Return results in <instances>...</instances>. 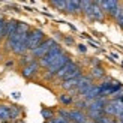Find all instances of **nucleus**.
I'll return each mask as SVG.
<instances>
[{
	"mask_svg": "<svg viewBox=\"0 0 123 123\" xmlns=\"http://www.w3.org/2000/svg\"><path fill=\"white\" fill-rule=\"evenodd\" d=\"M30 26L27 23H20L18 21V27L14 32V35L9 39H6L5 48L8 51H11L15 56H24L27 54V36L30 33Z\"/></svg>",
	"mask_w": 123,
	"mask_h": 123,
	"instance_id": "f257e3e1",
	"label": "nucleus"
},
{
	"mask_svg": "<svg viewBox=\"0 0 123 123\" xmlns=\"http://www.w3.org/2000/svg\"><path fill=\"white\" fill-rule=\"evenodd\" d=\"M80 75H83V71H81V68H80V65L71 60L69 63H66V65L56 74V75H54V78H56V80H60V81H68V80L75 78V77H80Z\"/></svg>",
	"mask_w": 123,
	"mask_h": 123,
	"instance_id": "f03ea898",
	"label": "nucleus"
},
{
	"mask_svg": "<svg viewBox=\"0 0 123 123\" xmlns=\"http://www.w3.org/2000/svg\"><path fill=\"white\" fill-rule=\"evenodd\" d=\"M69 62H71V56H69V54H68V53H62L60 54V56L56 59V60H54L53 62V63L50 65V66H48L47 68V74H45V78L47 80H51V78H54V75H56V74L62 69V68H63L66 63H69Z\"/></svg>",
	"mask_w": 123,
	"mask_h": 123,
	"instance_id": "7ed1b4c3",
	"label": "nucleus"
},
{
	"mask_svg": "<svg viewBox=\"0 0 123 123\" xmlns=\"http://www.w3.org/2000/svg\"><path fill=\"white\" fill-rule=\"evenodd\" d=\"M45 39H47L45 38V33L42 32L41 29H32V30H30V33H29V36H27V51L32 53Z\"/></svg>",
	"mask_w": 123,
	"mask_h": 123,
	"instance_id": "20e7f679",
	"label": "nucleus"
},
{
	"mask_svg": "<svg viewBox=\"0 0 123 123\" xmlns=\"http://www.w3.org/2000/svg\"><path fill=\"white\" fill-rule=\"evenodd\" d=\"M123 114V104L120 101H116V99H110L107 101L105 107H104V116L107 117H120Z\"/></svg>",
	"mask_w": 123,
	"mask_h": 123,
	"instance_id": "39448f33",
	"label": "nucleus"
},
{
	"mask_svg": "<svg viewBox=\"0 0 123 123\" xmlns=\"http://www.w3.org/2000/svg\"><path fill=\"white\" fill-rule=\"evenodd\" d=\"M62 53H63V50H62V47H60V45L57 44L56 47H53L51 50L48 51V53H47V54H45V56L42 57L41 60H38L39 66H41V68H45V69H47V68L50 66V65L53 63V62H54V60H56V59H57V57L60 56Z\"/></svg>",
	"mask_w": 123,
	"mask_h": 123,
	"instance_id": "423d86ee",
	"label": "nucleus"
},
{
	"mask_svg": "<svg viewBox=\"0 0 123 123\" xmlns=\"http://www.w3.org/2000/svg\"><path fill=\"white\" fill-rule=\"evenodd\" d=\"M56 45H57V42L54 41V39H51V38H47V39H45L44 42H42V44H41L38 48H36V50H33V51L30 53V54H32V56L35 57V60H41V59L44 57V56H45V54H47L48 51L51 50L53 47H56Z\"/></svg>",
	"mask_w": 123,
	"mask_h": 123,
	"instance_id": "0eeeda50",
	"label": "nucleus"
},
{
	"mask_svg": "<svg viewBox=\"0 0 123 123\" xmlns=\"http://www.w3.org/2000/svg\"><path fill=\"white\" fill-rule=\"evenodd\" d=\"M101 6V9L104 11V14L108 15L110 18H116V15H117V12H119V8L122 6L120 2H116V0H104V2H98Z\"/></svg>",
	"mask_w": 123,
	"mask_h": 123,
	"instance_id": "6e6552de",
	"label": "nucleus"
},
{
	"mask_svg": "<svg viewBox=\"0 0 123 123\" xmlns=\"http://www.w3.org/2000/svg\"><path fill=\"white\" fill-rule=\"evenodd\" d=\"M83 98V99L86 101V102H92V101H95V99H98V98H101V92H99V86L98 84H93V86H90V87L86 90V92H83L81 95H80Z\"/></svg>",
	"mask_w": 123,
	"mask_h": 123,
	"instance_id": "1a4fd4ad",
	"label": "nucleus"
},
{
	"mask_svg": "<svg viewBox=\"0 0 123 123\" xmlns=\"http://www.w3.org/2000/svg\"><path fill=\"white\" fill-rule=\"evenodd\" d=\"M39 69H41V66H39V63H38V60H35L33 63L23 66V69H21V75H23L24 78H35L36 75H38Z\"/></svg>",
	"mask_w": 123,
	"mask_h": 123,
	"instance_id": "9d476101",
	"label": "nucleus"
},
{
	"mask_svg": "<svg viewBox=\"0 0 123 123\" xmlns=\"http://www.w3.org/2000/svg\"><path fill=\"white\" fill-rule=\"evenodd\" d=\"M69 122L71 123H89V117L84 111L80 110H71L69 111Z\"/></svg>",
	"mask_w": 123,
	"mask_h": 123,
	"instance_id": "9b49d317",
	"label": "nucleus"
},
{
	"mask_svg": "<svg viewBox=\"0 0 123 123\" xmlns=\"http://www.w3.org/2000/svg\"><path fill=\"white\" fill-rule=\"evenodd\" d=\"M65 12L66 14H71V15L81 14V2H77V0H68Z\"/></svg>",
	"mask_w": 123,
	"mask_h": 123,
	"instance_id": "f8f14e48",
	"label": "nucleus"
},
{
	"mask_svg": "<svg viewBox=\"0 0 123 123\" xmlns=\"http://www.w3.org/2000/svg\"><path fill=\"white\" fill-rule=\"evenodd\" d=\"M107 104V98H98V99L89 102L87 111H102L104 113V107Z\"/></svg>",
	"mask_w": 123,
	"mask_h": 123,
	"instance_id": "ddd939ff",
	"label": "nucleus"
},
{
	"mask_svg": "<svg viewBox=\"0 0 123 123\" xmlns=\"http://www.w3.org/2000/svg\"><path fill=\"white\" fill-rule=\"evenodd\" d=\"M18 27V21L17 20H9L6 21L5 24V30H3V39H9L12 35H14V32L17 30Z\"/></svg>",
	"mask_w": 123,
	"mask_h": 123,
	"instance_id": "4468645a",
	"label": "nucleus"
},
{
	"mask_svg": "<svg viewBox=\"0 0 123 123\" xmlns=\"http://www.w3.org/2000/svg\"><path fill=\"white\" fill-rule=\"evenodd\" d=\"M0 123H11V105L0 104Z\"/></svg>",
	"mask_w": 123,
	"mask_h": 123,
	"instance_id": "2eb2a0df",
	"label": "nucleus"
},
{
	"mask_svg": "<svg viewBox=\"0 0 123 123\" xmlns=\"http://www.w3.org/2000/svg\"><path fill=\"white\" fill-rule=\"evenodd\" d=\"M90 77L95 80H102L104 77H105V69H104L102 66H95L90 69Z\"/></svg>",
	"mask_w": 123,
	"mask_h": 123,
	"instance_id": "dca6fc26",
	"label": "nucleus"
},
{
	"mask_svg": "<svg viewBox=\"0 0 123 123\" xmlns=\"http://www.w3.org/2000/svg\"><path fill=\"white\" fill-rule=\"evenodd\" d=\"M21 116H23V110H21V107L11 105V122L17 123L18 120L21 119Z\"/></svg>",
	"mask_w": 123,
	"mask_h": 123,
	"instance_id": "f3484780",
	"label": "nucleus"
},
{
	"mask_svg": "<svg viewBox=\"0 0 123 123\" xmlns=\"http://www.w3.org/2000/svg\"><path fill=\"white\" fill-rule=\"evenodd\" d=\"M59 102L62 104V105L68 107V105H71V104L74 102V98H72V95H68V93H62V95H59Z\"/></svg>",
	"mask_w": 123,
	"mask_h": 123,
	"instance_id": "a211bd4d",
	"label": "nucleus"
},
{
	"mask_svg": "<svg viewBox=\"0 0 123 123\" xmlns=\"http://www.w3.org/2000/svg\"><path fill=\"white\" fill-rule=\"evenodd\" d=\"M41 114H42V119H45L47 122H51L56 116H54V111L50 108H42L41 110Z\"/></svg>",
	"mask_w": 123,
	"mask_h": 123,
	"instance_id": "6ab92c4d",
	"label": "nucleus"
},
{
	"mask_svg": "<svg viewBox=\"0 0 123 123\" xmlns=\"http://www.w3.org/2000/svg\"><path fill=\"white\" fill-rule=\"evenodd\" d=\"M50 5L53 6V8H56L57 11L65 12V8H66V0H56V2H50Z\"/></svg>",
	"mask_w": 123,
	"mask_h": 123,
	"instance_id": "aec40b11",
	"label": "nucleus"
},
{
	"mask_svg": "<svg viewBox=\"0 0 123 123\" xmlns=\"http://www.w3.org/2000/svg\"><path fill=\"white\" fill-rule=\"evenodd\" d=\"M33 62H35V57L32 56V54H24V56H21V59H20V63L23 66L30 65V63H33Z\"/></svg>",
	"mask_w": 123,
	"mask_h": 123,
	"instance_id": "412c9836",
	"label": "nucleus"
},
{
	"mask_svg": "<svg viewBox=\"0 0 123 123\" xmlns=\"http://www.w3.org/2000/svg\"><path fill=\"white\" fill-rule=\"evenodd\" d=\"M116 23H117V26L120 27V29H123V3H122V6L119 8V12H117V15H116Z\"/></svg>",
	"mask_w": 123,
	"mask_h": 123,
	"instance_id": "4be33fe9",
	"label": "nucleus"
},
{
	"mask_svg": "<svg viewBox=\"0 0 123 123\" xmlns=\"http://www.w3.org/2000/svg\"><path fill=\"white\" fill-rule=\"evenodd\" d=\"M5 24H6V20H5V17L0 14V42L5 41L3 39V30H5Z\"/></svg>",
	"mask_w": 123,
	"mask_h": 123,
	"instance_id": "5701e85b",
	"label": "nucleus"
},
{
	"mask_svg": "<svg viewBox=\"0 0 123 123\" xmlns=\"http://www.w3.org/2000/svg\"><path fill=\"white\" fill-rule=\"evenodd\" d=\"M95 123H117L116 119H111V117H107V116H102L99 120H96Z\"/></svg>",
	"mask_w": 123,
	"mask_h": 123,
	"instance_id": "b1692460",
	"label": "nucleus"
},
{
	"mask_svg": "<svg viewBox=\"0 0 123 123\" xmlns=\"http://www.w3.org/2000/svg\"><path fill=\"white\" fill-rule=\"evenodd\" d=\"M50 123H71V122H68V120H65V119H62V117L57 116V117H54Z\"/></svg>",
	"mask_w": 123,
	"mask_h": 123,
	"instance_id": "393cba45",
	"label": "nucleus"
},
{
	"mask_svg": "<svg viewBox=\"0 0 123 123\" xmlns=\"http://www.w3.org/2000/svg\"><path fill=\"white\" fill-rule=\"evenodd\" d=\"M78 51H80V53H86V51H87V47L83 45V44H80V45H78Z\"/></svg>",
	"mask_w": 123,
	"mask_h": 123,
	"instance_id": "a878e982",
	"label": "nucleus"
},
{
	"mask_svg": "<svg viewBox=\"0 0 123 123\" xmlns=\"http://www.w3.org/2000/svg\"><path fill=\"white\" fill-rule=\"evenodd\" d=\"M65 42H66L68 45H72V44H74V39H72V38H65Z\"/></svg>",
	"mask_w": 123,
	"mask_h": 123,
	"instance_id": "bb28decb",
	"label": "nucleus"
},
{
	"mask_svg": "<svg viewBox=\"0 0 123 123\" xmlns=\"http://www.w3.org/2000/svg\"><path fill=\"white\" fill-rule=\"evenodd\" d=\"M116 120H117V123H123V114L120 116V117H117V119H116Z\"/></svg>",
	"mask_w": 123,
	"mask_h": 123,
	"instance_id": "cd10ccee",
	"label": "nucleus"
},
{
	"mask_svg": "<svg viewBox=\"0 0 123 123\" xmlns=\"http://www.w3.org/2000/svg\"><path fill=\"white\" fill-rule=\"evenodd\" d=\"M119 101H120V102H122V104H123V96H122V98H120V99H119Z\"/></svg>",
	"mask_w": 123,
	"mask_h": 123,
	"instance_id": "c85d7f7f",
	"label": "nucleus"
},
{
	"mask_svg": "<svg viewBox=\"0 0 123 123\" xmlns=\"http://www.w3.org/2000/svg\"><path fill=\"white\" fill-rule=\"evenodd\" d=\"M17 123H18V122H17ZM20 123H23V122H20Z\"/></svg>",
	"mask_w": 123,
	"mask_h": 123,
	"instance_id": "c756f323",
	"label": "nucleus"
}]
</instances>
